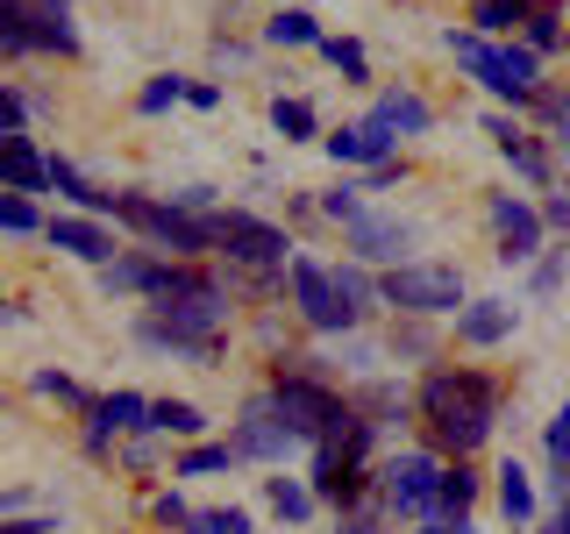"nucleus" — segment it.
<instances>
[{"label":"nucleus","instance_id":"obj_16","mask_svg":"<svg viewBox=\"0 0 570 534\" xmlns=\"http://www.w3.org/2000/svg\"><path fill=\"white\" fill-rule=\"evenodd\" d=\"M513 320H521V307H507V299H471V307L456 314V335L471 349H492V343H507V335H513Z\"/></svg>","mask_w":570,"mask_h":534},{"label":"nucleus","instance_id":"obj_1","mask_svg":"<svg viewBox=\"0 0 570 534\" xmlns=\"http://www.w3.org/2000/svg\"><path fill=\"white\" fill-rule=\"evenodd\" d=\"M414 406H421L428 442H435V449L471 456L478 442L492 435V421H499V385L485 378V370H428Z\"/></svg>","mask_w":570,"mask_h":534},{"label":"nucleus","instance_id":"obj_3","mask_svg":"<svg viewBox=\"0 0 570 534\" xmlns=\"http://www.w3.org/2000/svg\"><path fill=\"white\" fill-rule=\"evenodd\" d=\"M450 50H456V65L471 71L485 93H499V100H534L542 93V79H534V50H521V43H507V50H492L485 36H450Z\"/></svg>","mask_w":570,"mask_h":534},{"label":"nucleus","instance_id":"obj_10","mask_svg":"<svg viewBox=\"0 0 570 534\" xmlns=\"http://www.w3.org/2000/svg\"><path fill=\"white\" fill-rule=\"evenodd\" d=\"M293 442H299V435L278 421V406H272V399H249V406H243V427L228 435V449H236V456H257V463H278L285 449H293Z\"/></svg>","mask_w":570,"mask_h":534},{"label":"nucleus","instance_id":"obj_17","mask_svg":"<svg viewBox=\"0 0 570 534\" xmlns=\"http://www.w3.org/2000/svg\"><path fill=\"white\" fill-rule=\"evenodd\" d=\"M485 129H492V142H499V157H507L513 171H521V178H534V186H549V157H542V142H534V136H521V129H513L507 115H492Z\"/></svg>","mask_w":570,"mask_h":534},{"label":"nucleus","instance_id":"obj_38","mask_svg":"<svg viewBox=\"0 0 570 534\" xmlns=\"http://www.w3.org/2000/svg\"><path fill=\"white\" fill-rule=\"evenodd\" d=\"M157 521H165V527H186V521H193V513H186V498L165 492V498H157Z\"/></svg>","mask_w":570,"mask_h":534},{"label":"nucleus","instance_id":"obj_32","mask_svg":"<svg viewBox=\"0 0 570 534\" xmlns=\"http://www.w3.org/2000/svg\"><path fill=\"white\" fill-rule=\"evenodd\" d=\"M171 100H186V79H150V86L136 93V107H142V115H165Z\"/></svg>","mask_w":570,"mask_h":534},{"label":"nucleus","instance_id":"obj_13","mask_svg":"<svg viewBox=\"0 0 570 534\" xmlns=\"http://www.w3.org/2000/svg\"><path fill=\"white\" fill-rule=\"evenodd\" d=\"M406 243H414V228H406L400 214H356V221H350V249L364 264H400Z\"/></svg>","mask_w":570,"mask_h":534},{"label":"nucleus","instance_id":"obj_31","mask_svg":"<svg viewBox=\"0 0 570 534\" xmlns=\"http://www.w3.org/2000/svg\"><path fill=\"white\" fill-rule=\"evenodd\" d=\"M186 534H249V513H236V506L228 513H193Z\"/></svg>","mask_w":570,"mask_h":534},{"label":"nucleus","instance_id":"obj_29","mask_svg":"<svg viewBox=\"0 0 570 534\" xmlns=\"http://www.w3.org/2000/svg\"><path fill=\"white\" fill-rule=\"evenodd\" d=\"M557 43H563V14L549 8V0L528 8V50H557Z\"/></svg>","mask_w":570,"mask_h":534},{"label":"nucleus","instance_id":"obj_36","mask_svg":"<svg viewBox=\"0 0 570 534\" xmlns=\"http://www.w3.org/2000/svg\"><path fill=\"white\" fill-rule=\"evenodd\" d=\"M563 264H570V249H563V257H549V264H534V293H557V285H563Z\"/></svg>","mask_w":570,"mask_h":534},{"label":"nucleus","instance_id":"obj_21","mask_svg":"<svg viewBox=\"0 0 570 534\" xmlns=\"http://www.w3.org/2000/svg\"><path fill=\"white\" fill-rule=\"evenodd\" d=\"M371 115L392 121L400 136H421V129H428V100H414V93H385L379 107H371Z\"/></svg>","mask_w":570,"mask_h":534},{"label":"nucleus","instance_id":"obj_14","mask_svg":"<svg viewBox=\"0 0 570 534\" xmlns=\"http://www.w3.org/2000/svg\"><path fill=\"white\" fill-rule=\"evenodd\" d=\"M50 186V157L29 136H0V192H43Z\"/></svg>","mask_w":570,"mask_h":534},{"label":"nucleus","instance_id":"obj_8","mask_svg":"<svg viewBox=\"0 0 570 534\" xmlns=\"http://www.w3.org/2000/svg\"><path fill=\"white\" fill-rule=\"evenodd\" d=\"M214 249H228V264H243V271H272V264H293L285 257V228L257 221V214H214Z\"/></svg>","mask_w":570,"mask_h":534},{"label":"nucleus","instance_id":"obj_12","mask_svg":"<svg viewBox=\"0 0 570 534\" xmlns=\"http://www.w3.org/2000/svg\"><path fill=\"white\" fill-rule=\"evenodd\" d=\"M392 142H400V129H392V121H379V115H364L356 121V129H335L328 136V157L335 165H392Z\"/></svg>","mask_w":570,"mask_h":534},{"label":"nucleus","instance_id":"obj_11","mask_svg":"<svg viewBox=\"0 0 570 534\" xmlns=\"http://www.w3.org/2000/svg\"><path fill=\"white\" fill-rule=\"evenodd\" d=\"M492 228H499V257L507 264H528L542 249V214L521 207L513 192H492Z\"/></svg>","mask_w":570,"mask_h":534},{"label":"nucleus","instance_id":"obj_37","mask_svg":"<svg viewBox=\"0 0 570 534\" xmlns=\"http://www.w3.org/2000/svg\"><path fill=\"white\" fill-rule=\"evenodd\" d=\"M36 392H43V399H79V385L58 378V370H36Z\"/></svg>","mask_w":570,"mask_h":534},{"label":"nucleus","instance_id":"obj_2","mask_svg":"<svg viewBox=\"0 0 570 534\" xmlns=\"http://www.w3.org/2000/svg\"><path fill=\"white\" fill-rule=\"evenodd\" d=\"M115 214L136 228L150 249H171V257H193V249H214V214L200 221L193 207H165V200H142V192H121Z\"/></svg>","mask_w":570,"mask_h":534},{"label":"nucleus","instance_id":"obj_9","mask_svg":"<svg viewBox=\"0 0 570 534\" xmlns=\"http://www.w3.org/2000/svg\"><path fill=\"white\" fill-rule=\"evenodd\" d=\"M435 485H442V463H435V456H421V449L385 463V506H392V513L435 521Z\"/></svg>","mask_w":570,"mask_h":534},{"label":"nucleus","instance_id":"obj_42","mask_svg":"<svg viewBox=\"0 0 570 534\" xmlns=\"http://www.w3.org/2000/svg\"><path fill=\"white\" fill-rule=\"evenodd\" d=\"M421 534H471L463 521H435V527H421Z\"/></svg>","mask_w":570,"mask_h":534},{"label":"nucleus","instance_id":"obj_19","mask_svg":"<svg viewBox=\"0 0 570 534\" xmlns=\"http://www.w3.org/2000/svg\"><path fill=\"white\" fill-rule=\"evenodd\" d=\"M150 435H178V442H193V435H207V414L193 399H150Z\"/></svg>","mask_w":570,"mask_h":534},{"label":"nucleus","instance_id":"obj_28","mask_svg":"<svg viewBox=\"0 0 570 534\" xmlns=\"http://www.w3.org/2000/svg\"><path fill=\"white\" fill-rule=\"evenodd\" d=\"M264 492H272V506L285 513V521H307V513H314V492H307V485H293V477H272Z\"/></svg>","mask_w":570,"mask_h":534},{"label":"nucleus","instance_id":"obj_24","mask_svg":"<svg viewBox=\"0 0 570 534\" xmlns=\"http://www.w3.org/2000/svg\"><path fill=\"white\" fill-rule=\"evenodd\" d=\"M471 22L485 29V36H507V29H521V22H528V0H478Z\"/></svg>","mask_w":570,"mask_h":534},{"label":"nucleus","instance_id":"obj_39","mask_svg":"<svg viewBox=\"0 0 570 534\" xmlns=\"http://www.w3.org/2000/svg\"><path fill=\"white\" fill-rule=\"evenodd\" d=\"M542 221H549V228H563V236H570V200H542Z\"/></svg>","mask_w":570,"mask_h":534},{"label":"nucleus","instance_id":"obj_7","mask_svg":"<svg viewBox=\"0 0 570 534\" xmlns=\"http://www.w3.org/2000/svg\"><path fill=\"white\" fill-rule=\"evenodd\" d=\"M285 285H293V307L307 314V328H321V335L356 328V307L335 293V271H321L314 257H293V264H285Z\"/></svg>","mask_w":570,"mask_h":534},{"label":"nucleus","instance_id":"obj_23","mask_svg":"<svg viewBox=\"0 0 570 534\" xmlns=\"http://www.w3.org/2000/svg\"><path fill=\"white\" fill-rule=\"evenodd\" d=\"M264 36H272V43H321V22L307 8H278L272 22H264Z\"/></svg>","mask_w":570,"mask_h":534},{"label":"nucleus","instance_id":"obj_34","mask_svg":"<svg viewBox=\"0 0 570 534\" xmlns=\"http://www.w3.org/2000/svg\"><path fill=\"white\" fill-rule=\"evenodd\" d=\"M335 293H343L350 307L364 314V299H371V278H364V271H335Z\"/></svg>","mask_w":570,"mask_h":534},{"label":"nucleus","instance_id":"obj_26","mask_svg":"<svg viewBox=\"0 0 570 534\" xmlns=\"http://www.w3.org/2000/svg\"><path fill=\"white\" fill-rule=\"evenodd\" d=\"M321 50H328V65L343 71V79H371V58H364V43H350V36H321Z\"/></svg>","mask_w":570,"mask_h":534},{"label":"nucleus","instance_id":"obj_18","mask_svg":"<svg viewBox=\"0 0 570 534\" xmlns=\"http://www.w3.org/2000/svg\"><path fill=\"white\" fill-rule=\"evenodd\" d=\"M43 236L58 249H71V257H86V264H115V236H107L100 221H50Z\"/></svg>","mask_w":570,"mask_h":534},{"label":"nucleus","instance_id":"obj_6","mask_svg":"<svg viewBox=\"0 0 570 534\" xmlns=\"http://www.w3.org/2000/svg\"><path fill=\"white\" fill-rule=\"evenodd\" d=\"M29 50H58V58H71L79 36H71L65 8H43V0H0V58H29Z\"/></svg>","mask_w":570,"mask_h":534},{"label":"nucleus","instance_id":"obj_5","mask_svg":"<svg viewBox=\"0 0 570 534\" xmlns=\"http://www.w3.org/2000/svg\"><path fill=\"white\" fill-rule=\"evenodd\" d=\"M379 299L400 314H463V278L450 264H392L379 278Z\"/></svg>","mask_w":570,"mask_h":534},{"label":"nucleus","instance_id":"obj_35","mask_svg":"<svg viewBox=\"0 0 570 534\" xmlns=\"http://www.w3.org/2000/svg\"><path fill=\"white\" fill-rule=\"evenodd\" d=\"M22 93H8V86H0V136H22Z\"/></svg>","mask_w":570,"mask_h":534},{"label":"nucleus","instance_id":"obj_43","mask_svg":"<svg viewBox=\"0 0 570 534\" xmlns=\"http://www.w3.org/2000/svg\"><path fill=\"white\" fill-rule=\"evenodd\" d=\"M557 534H570V492H563V513H557Z\"/></svg>","mask_w":570,"mask_h":534},{"label":"nucleus","instance_id":"obj_41","mask_svg":"<svg viewBox=\"0 0 570 534\" xmlns=\"http://www.w3.org/2000/svg\"><path fill=\"white\" fill-rule=\"evenodd\" d=\"M0 534H50V521H0Z\"/></svg>","mask_w":570,"mask_h":534},{"label":"nucleus","instance_id":"obj_20","mask_svg":"<svg viewBox=\"0 0 570 534\" xmlns=\"http://www.w3.org/2000/svg\"><path fill=\"white\" fill-rule=\"evenodd\" d=\"M471 498H478V477L463 471H442V485H435V521H463V513H471Z\"/></svg>","mask_w":570,"mask_h":534},{"label":"nucleus","instance_id":"obj_15","mask_svg":"<svg viewBox=\"0 0 570 534\" xmlns=\"http://www.w3.org/2000/svg\"><path fill=\"white\" fill-rule=\"evenodd\" d=\"M129 427H150V399H136V392H115V399L94 406V421H86V449H107L115 435H129Z\"/></svg>","mask_w":570,"mask_h":534},{"label":"nucleus","instance_id":"obj_25","mask_svg":"<svg viewBox=\"0 0 570 534\" xmlns=\"http://www.w3.org/2000/svg\"><path fill=\"white\" fill-rule=\"evenodd\" d=\"M228 463H236V449H228V442H200V449L178 456V477H214V471H228Z\"/></svg>","mask_w":570,"mask_h":534},{"label":"nucleus","instance_id":"obj_22","mask_svg":"<svg viewBox=\"0 0 570 534\" xmlns=\"http://www.w3.org/2000/svg\"><path fill=\"white\" fill-rule=\"evenodd\" d=\"M499 506H507V521H513V527H521L528 513H534V485H528L521 463H507V471H499Z\"/></svg>","mask_w":570,"mask_h":534},{"label":"nucleus","instance_id":"obj_33","mask_svg":"<svg viewBox=\"0 0 570 534\" xmlns=\"http://www.w3.org/2000/svg\"><path fill=\"white\" fill-rule=\"evenodd\" d=\"M549 463H557V471H570V399L557 406V421H549Z\"/></svg>","mask_w":570,"mask_h":534},{"label":"nucleus","instance_id":"obj_40","mask_svg":"<svg viewBox=\"0 0 570 534\" xmlns=\"http://www.w3.org/2000/svg\"><path fill=\"white\" fill-rule=\"evenodd\" d=\"M343 534H379V513H350V521H343Z\"/></svg>","mask_w":570,"mask_h":534},{"label":"nucleus","instance_id":"obj_4","mask_svg":"<svg viewBox=\"0 0 570 534\" xmlns=\"http://www.w3.org/2000/svg\"><path fill=\"white\" fill-rule=\"evenodd\" d=\"M264 399L278 406V421L293 427L299 442H321V435H328L335 421L350 414V406H343V392H328L321 378H307V370H278V378H272V392H264Z\"/></svg>","mask_w":570,"mask_h":534},{"label":"nucleus","instance_id":"obj_30","mask_svg":"<svg viewBox=\"0 0 570 534\" xmlns=\"http://www.w3.org/2000/svg\"><path fill=\"white\" fill-rule=\"evenodd\" d=\"M0 228H8V236H29V228H43V221H36V200H29V192H0Z\"/></svg>","mask_w":570,"mask_h":534},{"label":"nucleus","instance_id":"obj_27","mask_svg":"<svg viewBox=\"0 0 570 534\" xmlns=\"http://www.w3.org/2000/svg\"><path fill=\"white\" fill-rule=\"evenodd\" d=\"M272 129H278L285 142H307V136H314V107H307V100H278V107H272Z\"/></svg>","mask_w":570,"mask_h":534}]
</instances>
